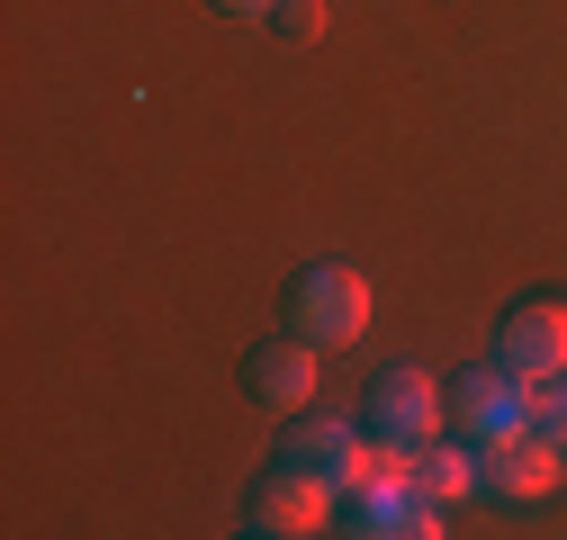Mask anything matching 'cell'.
Here are the masks:
<instances>
[{
  "mask_svg": "<svg viewBox=\"0 0 567 540\" xmlns=\"http://www.w3.org/2000/svg\"><path fill=\"white\" fill-rule=\"evenodd\" d=\"M289 324L307 333L316 352L361 343V333H370V280H361V270H342V261L307 270V280H298V298H289Z\"/></svg>",
  "mask_w": 567,
  "mask_h": 540,
  "instance_id": "obj_1",
  "label": "cell"
},
{
  "mask_svg": "<svg viewBox=\"0 0 567 540\" xmlns=\"http://www.w3.org/2000/svg\"><path fill=\"white\" fill-rule=\"evenodd\" d=\"M342 531H361V540H442L451 522L414 478H361L342 496Z\"/></svg>",
  "mask_w": 567,
  "mask_h": 540,
  "instance_id": "obj_2",
  "label": "cell"
},
{
  "mask_svg": "<svg viewBox=\"0 0 567 540\" xmlns=\"http://www.w3.org/2000/svg\"><path fill=\"white\" fill-rule=\"evenodd\" d=\"M333 505H342V487L289 459V468H279V478H261V496H252V531L307 540V531H324V522H333Z\"/></svg>",
  "mask_w": 567,
  "mask_h": 540,
  "instance_id": "obj_3",
  "label": "cell"
},
{
  "mask_svg": "<svg viewBox=\"0 0 567 540\" xmlns=\"http://www.w3.org/2000/svg\"><path fill=\"white\" fill-rule=\"evenodd\" d=\"M532 396H540V387H532V378H514V370H495V378L477 370V378L460 387V424H468V442L486 450V442H514V433H540V424H532Z\"/></svg>",
  "mask_w": 567,
  "mask_h": 540,
  "instance_id": "obj_4",
  "label": "cell"
},
{
  "mask_svg": "<svg viewBox=\"0 0 567 540\" xmlns=\"http://www.w3.org/2000/svg\"><path fill=\"white\" fill-rule=\"evenodd\" d=\"M289 459L298 468H316V478H333L342 496L361 487V478H379V433L361 442L342 415H316V424H298V442H289Z\"/></svg>",
  "mask_w": 567,
  "mask_h": 540,
  "instance_id": "obj_5",
  "label": "cell"
},
{
  "mask_svg": "<svg viewBox=\"0 0 567 540\" xmlns=\"http://www.w3.org/2000/svg\"><path fill=\"white\" fill-rule=\"evenodd\" d=\"M477 478H486V496H514V505H532V496H549V487H558V442H549V433L486 442V450H477Z\"/></svg>",
  "mask_w": 567,
  "mask_h": 540,
  "instance_id": "obj_6",
  "label": "cell"
},
{
  "mask_svg": "<svg viewBox=\"0 0 567 540\" xmlns=\"http://www.w3.org/2000/svg\"><path fill=\"white\" fill-rule=\"evenodd\" d=\"M370 433H388V442H433V433H442V387L423 378V370H388L379 396H370Z\"/></svg>",
  "mask_w": 567,
  "mask_h": 540,
  "instance_id": "obj_7",
  "label": "cell"
},
{
  "mask_svg": "<svg viewBox=\"0 0 567 540\" xmlns=\"http://www.w3.org/2000/svg\"><path fill=\"white\" fill-rule=\"evenodd\" d=\"M495 361H505L514 378H558L567 370V307H523L514 324H505V343H495Z\"/></svg>",
  "mask_w": 567,
  "mask_h": 540,
  "instance_id": "obj_8",
  "label": "cell"
},
{
  "mask_svg": "<svg viewBox=\"0 0 567 540\" xmlns=\"http://www.w3.org/2000/svg\"><path fill=\"white\" fill-rule=\"evenodd\" d=\"M252 396L270 405V415H289V405L316 396V343H307V333L279 343V352H252Z\"/></svg>",
  "mask_w": 567,
  "mask_h": 540,
  "instance_id": "obj_9",
  "label": "cell"
},
{
  "mask_svg": "<svg viewBox=\"0 0 567 540\" xmlns=\"http://www.w3.org/2000/svg\"><path fill=\"white\" fill-rule=\"evenodd\" d=\"M414 487L433 496V505H460V496H477L486 478H477V450H451V442H414Z\"/></svg>",
  "mask_w": 567,
  "mask_h": 540,
  "instance_id": "obj_10",
  "label": "cell"
},
{
  "mask_svg": "<svg viewBox=\"0 0 567 540\" xmlns=\"http://www.w3.org/2000/svg\"><path fill=\"white\" fill-rule=\"evenodd\" d=\"M532 424H540V433L567 450V370H558V378H540V396H532Z\"/></svg>",
  "mask_w": 567,
  "mask_h": 540,
  "instance_id": "obj_11",
  "label": "cell"
},
{
  "mask_svg": "<svg viewBox=\"0 0 567 540\" xmlns=\"http://www.w3.org/2000/svg\"><path fill=\"white\" fill-rule=\"evenodd\" d=\"M279 28H289L298 45H307V37H324V0H279Z\"/></svg>",
  "mask_w": 567,
  "mask_h": 540,
  "instance_id": "obj_12",
  "label": "cell"
},
{
  "mask_svg": "<svg viewBox=\"0 0 567 540\" xmlns=\"http://www.w3.org/2000/svg\"><path fill=\"white\" fill-rule=\"evenodd\" d=\"M226 10H244V19H279V0H226Z\"/></svg>",
  "mask_w": 567,
  "mask_h": 540,
  "instance_id": "obj_13",
  "label": "cell"
}]
</instances>
